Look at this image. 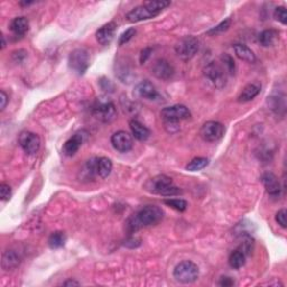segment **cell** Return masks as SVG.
I'll return each instance as SVG.
<instances>
[{
    "mask_svg": "<svg viewBox=\"0 0 287 287\" xmlns=\"http://www.w3.org/2000/svg\"><path fill=\"white\" fill-rule=\"evenodd\" d=\"M163 215L164 212L157 205H146L128 220V230L130 232H136L143 227L157 224L163 219Z\"/></svg>",
    "mask_w": 287,
    "mask_h": 287,
    "instance_id": "6da1fadb",
    "label": "cell"
},
{
    "mask_svg": "<svg viewBox=\"0 0 287 287\" xmlns=\"http://www.w3.org/2000/svg\"><path fill=\"white\" fill-rule=\"evenodd\" d=\"M145 189L150 193L162 196L180 195L182 191L174 184L173 180L166 175H157L147 181Z\"/></svg>",
    "mask_w": 287,
    "mask_h": 287,
    "instance_id": "7a4b0ae2",
    "label": "cell"
},
{
    "mask_svg": "<svg viewBox=\"0 0 287 287\" xmlns=\"http://www.w3.org/2000/svg\"><path fill=\"white\" fill-rule=\"evenodd\" d=\"M174 278L182 284H191L197 281L200 275L199 267L191 261L181 262L173 271Z\"/></svg>",
    "mask_w": 287,
    "mask_h": 287,
    "instance_id": "3957f363",
    "label": "cell"
},
{
    "mask_svg": "<svg viewBox=\"0 0 287 287\" xmlns=\"http://www.w3.org/2000/svg\"><path fill=\"white\" fill-rule=\"evenodd\" d=\"M92 114L102 122H111L116 118V107L108 98H98L92 106Z\"/></svg>",
    "mask_w": 287,
    "mask_h": 287,
    "instance_id": "277c9868",
    "label": "cell"
},
{
    "mask_svg": "<svg viewBox=\"0 0 287 287\" xmlns=\"http://www.w3.org/2000/svg\"><path fill=\"white\" fill-rule=\"evenodd\" d=\"M200 41L195 36H185L175 45V52L182 61H190L199 52Z\"/></svg>",
    "mask_w": 287,
    "mask_h": 287,
    "instance_id": "5b68a950",
    "label": "cell"
},
{
    "mask_svg": "<svg viewBox=\"0 0 287 287\" xmlns=\"http://www.w3.org/2000/svg\"><path fill=\"white\" fill-rule=\"evenodd\" d=\"M90 65V55L87 49H74L69 56V68L77 75H83Z\"/></svg>",
    "mask_w": 287,
    "mask_h": 287,
    "instance_id": "8992f818",
    "label": "cell"
},
{
    "mask_svg": "<svg viewBox=\"0 0 287 287\" xmlns=\"http://www.w3.org/2000/svg\"><path fill=\"white\" fill-rule=\"evenodd\" d=\"M204 75L215 88L222 89L227 83V70L216 62H211L204 68Z\"/></svg>",
    "mask_w": 287,
    "mask_h": 287,
    "instance_id": "52a82bcc",
    "label": "cell"
},
{
    "mask_svg": "<svg viewBox=\"0 0 287 287\" xmlns=\"http://www.w3.org/2000/svg\"><path fill=\"white\" fill-rule=\"evenodd\" d=\"M161 117L164 122L178 123L181 120H186L191 117V111L183 104H174V106L164 108L161 111Z\"/></svg>",
    "mask_w": 287,
    "mask_h": 287,
    "instance_id": "ba28073f",
    "label": "cell"
},
{
    "mask_svg": "<svg viewBox=\"0 0 287 287\" xmlns=\"http://www.w3.org/2000/svg\"><path fill=\"white\" fill-rule=\"evenodd\" d=\"M200 135L203 141L215 143L220 141L224 135V126L218 121L205 122L200 130Z\"/></svg>",
    "mask_w": 287,
    "mask_h": 287,
    "instance_id": "9c48e42d",
    "label": "cell"
},
{
    "mask_svg": "<svg viewBox=\"0 0 287 287\" xmlns=\"http://www.w3.org/2000/svg\"><path fill=\"white\" fill-rule=\"evenodd\" d=\"M19 145L27 155H35L41 148V139L32 131H23L18 138Z\"/></svg>",
    "mask_w": 287,
    "mask_h": 287,
    "instance_id": "30bf717a",
    "label": "cell"
},
{
    "mask_svg": "<svg viewBox=\"0 0 287 287\" xmlns=\"http://www.w3.org/2000/svg\"><path fill=\"white\" fill-rule=\"evenodd\" d=\"M111 145L119 153H128L133 148L134 142L127 131L119 130L111 136Z\"/></svg>",
    "mask_w": 287,
    "mask_h": 287,
    "instance_id": "8fae6325",
    "label": "cell"
},
{
    "mask_svg": "<svg viewBox=\"0 0 287 287\" xmlns=\"http://www.w3.org/2000/svg\"><path fill=\"white\" fill-rule=\"evenodd\" d=\"M134 95L135 96H137V98L150 100V101H154V100H157L160 98V93H158L156 87L147 80L142 81L141 83L136 85Z\"/></svg>",
    "mask_w": 287,
    "mask_h": 287,
    "instance_id": "7c38bea8",
    "label": "cell"
},
{
    "mask_svg": "<svg viewBox=\"0 0 287 287\" xmlns=\"http://www.w3.org/2000/svg\"><path fill=\"white\" fill-rule=\"evenodd\" d=\"M262 182L265 186L267 193L271 199L277 200L282 194V186L279 183L278 178L273 173H265L262 176Z\"/></svg>",
    "mask_w": 287,
    "mask_h": 287,
    "instance_id": "4fadbf2b",
    "label": "cell"
},
{
    "mask_svg": "<svg viewBox=\"0 0 287 287\" xmlns=\"http://www.w3.org/2000/svg\"><path fill=\"white\" fill-rule=\"evenodd\" d=\"M153 74L157 77V79L163 81H168L173 77L175 70H174L173 65L166 60H157L155 62L152 69Z\"/></svg>",
    "mask_w": 287,
    "mask_h": 287,
    "instance_id": "5bb4252c",
    "label": "cell"
},
{
    "mask_svg": "<svg viewBox=\"0 0 287 287\" xmlns=\"http://www.w3.org/2000/svg\"><path fill=\"white\" fill-rule=\"evenodd\" d=\"M156 16H158V14L148 8L145 3H143L142 6H138L136 7V8L131 9L129 13L126 15V18L129 23H138L142 21H147V19H152Z\"/></svg>",
    "mask_w": 287,
    "mask_h": 287,
    "instance_id": "9a60e30c",
    "label": "cell"
},
{
    "mask_svg": "<svg viewBox=\"0 0 287 287\" xmlns=\"http://www.w3.org/2000/svg\"><path fill=\"white\" fill-rule=\"evenodd\" d=\"M116 29H117V24L115 22H110L108 24L103 25L101 28H99L96 33V41L103 46L109 45L115 37Z\"/></svg>",
    "mask_w": 287,
    "mask_h": 287,
    "instance_id": "2e32d148",
    "label": "cell"
},
{
    "mask_svg": "<svg viewBox=\"0 0 287 287\" xmlns=\"http://www.w3.org/2000/svg\"><path fill=\"white\" fill-rule=\"evenodd\" d=\"M84 139L85 136L83 135V131H79V133L74 134L71 138L65 142L63 146V153L67 156H73L80 149V147L82 146Z\"/></svg>",
    "mask_w": 287,
    "mask_h": 287,
    "instance_id": "e0dca14e",
    "label": "cell"
},
{
    "mask_svg": "<svg viewBox=\"0 0 287 287\" xmlns=\"http://www.w3.org/2000/svg\"><path fill=\"white\" fill-rule=\"evenodd\" d=\"M129 127L131 134H133V136L137 139V141L145 142L149 138L150 130L146 126H144L142 122H139L138 120H130Z\"/></svg>",
    "mask_w": 287,
    "mask_h": 287,
    "instance_id": "ac0fdd59",
    "label": "cell"
},
{
    "mask_svg": "<svg viewBox=\"0 0 287 287\" xmlns=\"http://www.w3.org/2000/svg\"><path fill=\"white\" fill-rule=\"evenodd\" d=\"M19 263H21V258L14 250H7L2 254L1 266L5 270L9 271L17 268Z\"/></svg>",
    "mask_w": 287,
    "mask_h": 287,
    "instance_id": "d6986e66",
    "label": "cell"
},
{
    "mask_svg": "<svg viewBox=\"0 0 287 287\" xmlns=\"http://www.w3.org/2000/svg\"><path fill=\"white\" fill-rule=\"evenodd\" d=\"M234 52L239 60L245 61L247 63H255L256 62V56L254 52L245 44H235Z\"/></svg>",
    "mask_w": 287,
    "mask_h": 287,
    "instance_id": "ffe728a7",
    "label": "cell"
},
{
    "mask_svg": "<svg viewBox=\"0 0 287 287\" xmlns=\"http://www.w3.org/2000/svg\"><path fill=\"white\" fill-rule=\"evenodd\" d=\"M259 92H261V87H259L258 84H255V83L248 84L242 89L241 93H240V96H238V101L241 103L249 102L259 95Z\"/></svg>",
    "mask_w": 287,
    "mask_h": 287,
    "instance_id": "44dd1931",
    "label": "cell"
},
{
    "mask_svg": "<svg viewBox=\"0 0 287 287\" xmlns=\"http://www.w3.org/2000/svg\"><path fill=\"white\" fill-rule=\"evenodd\" d=\"M29 23L26 17H16L10 23V30L16 36H24L28 32Z\"/></svg>",
    "mask_w": 287,
    "mask_h": 287,
    "instance_id": "7402d4cb",
    "label": "cell"
},
{
    "mask_svg": "<svg viewBox=\"0 0 287 287\" xmlns=\"http://www.w3.org/2000/svg\"><path fill=\"white\" fill-rule=\"evenodd\" d=\"M246 257L247 256L243 251L240 249H236L229 256V265L234 269H240L241 267L245 266Z\"/></svg>",
    "mask_w": 287,
    "mask_h": 287,
    "instance_id": "603a6c76",
    "label": "cell"
},
{
    "mask_svg": "<svg viewBox=\"0 0 287 287\" xmlns=\"http://www.w3.org/2000/svg\"><path fill=\"white\" fill-rule=\"evenodd\" d=\"M112 162L108 157H99L96 163V173L101 178H107L111 174Z\"/></svg>",
    "mask_w": 287,
    "mask_h": 287,
    "instance_id": "cb8c5ba5",
    "label": "cell"
},
{
    "mask_svg": "<svg viewBox=\"0 0 287 287\" xmlns=\"http://www.w3.org/2000/svg\"><path fill=\"white\" fill-rule=\"evenodd\" d=\"M278 37V33L276 30L274 29H266L259 34V37H258V41L261 43L262 46H271L274 44L275 42H276Z\"/></svg>",
    "mask_w": 287,
    "mask_h": 287,
    "instance_id": "d4e9b609",
    "label": "cell"
},
{
    "mask_svg": "<svg viewBox=\"0 0 287 287\" xmlns=\"http://www.w3.org/2000/svg\"><path fill=\"white\" fill-rule=\"evenodd\" d=\"M67 241V236L62 231H55L49 236L48 238V246L52 249H60V248L65 245Z\"/></svg>",
    "mask_w": 287,
    "mask_h": 287,
    "instance_id": "484cf974",
    "label": "cell"
},
{
    "mask_svg": "<svg viewBox=\"0 0 287 287\" xmlns=\"http://www.w3.org/2000/svg\"><path fill=\"white\" fill-rule=\"evenodd\" d=\"M209 164V160L205 157H195L186 165V170L189 172H199V170L205 168Z\"/></svg>",
    "mask_w": 287,
    "mask_h": 287,
    "instance_id": "4316f807",
    "label": "cell"
},
{
    "mask_svg": "<svg viewBox=\"0 0 287 287\" xmlns=\"http://www.w3.org/2000/svg\"><path fill=\"white\" fill-rule=\"evenodd\" d=\"M144 3L158 15H160L163 10L167 8L168 6H170V1H166V0H154V1H146Z\"/></svg>",
    "mask_w": 287,
    "mask_h": 287,
    "instance_id": "83f0119b",
    "label": "cell"
},
{
    "mask_svg": "<svg viewBox=\"0 0 287 287\" xmlns=\"http://www.w3.org/2000/svg\"><path fill=\"white\" fill-rule=\"evenodd\" d=\"M166 205H168V207L175 209V210L180 211V212H183L186 210V208H188V203H186V201L182 200V199H165L163 201Z\"/></svg>",
    "mask_w": 287,
    "mask_h": 287,
    "instance_id": "f1b7e54d",
    "label": "cell"
},
{
    "mask_svg": "<svg viewBox=\"0 0 287 287\" xmlns=\"http://www.w3.org/2000/svg\"><path fill=\"white\" fill-rule=\"evenodd\" d=\"M231 25V19L230 18H227L226 21L221 22L219 25H216L215 27H213L212 29L209 30V32L207 33L208 35H211V36H215V35H218V34H221L223 32H226V30L229 29V27H230Z\"/></svg>",
    "mask_w": 287,
    "mask_h": 287,
    "instance_id": "f546056e",
    "label": "cell"
},
{
    "mask_svg": "<svg viewBox=\"0 0 287 287\" xmlns=\"http://www.w3.org/2000/svg\"><path fill=\"white\" fill-rule=\"evenodd\" d=\"M274 17L276 18V21L282 23L283 25L287 24V13L285 7H277L274 11Z\"/></svg>",
    "mask_w": 287,
    "mask_h": 287,
    "instance_id": "4dcf8cb0",
    "label": "cell"
},
{
    "mask_svg": "<svg viewBox=\"0 0 287 287\" xmlns=\"http://www.w3.org/2000/svg\"><path fill=\"white\" fill-rule=\"evenodd\" d=\"M136 34V29L135 28H129L127 29L126 32H123L121 35L119 36V40H118V44L121 46L123 44H126V43L129 42L131 38L135 36Z\"/></svg>",
    "mask_w": 287,
    "mask_h": 287,
    "instance_id": "1f68e13d",
    "label": "cell"
},
{
    "mask_svg": "<svg viewBox=\"0 0 287 287\" xmlns=\"http://www.w3.org/2000/svg\"><path fill=\"white\" fill-rule=\"evenodd\" d=\"M221 60H222V63H223V67L224 69L227 70V72L230 73V74H232V73H235V62L234 60L231 59L230 56L227 55V54H224V55L221 57Z\"/></svg>",
    "mask_w": 287,
    "mask_h": 287,
    "instance_id": "d6a6232c",
    "label": "cell"
},
{
    "mask_svg": "<svg viewBox=\"0 0 287 287\" xmlns=\"http://www.w3.org/2000/svg\"><path fill=\"white\" fill-rule=\"evenodd\" d=\"M286 210L285 209H282V210H279L276 213V216H275V219H276V222L281 226L283 229H285L287 227V222H286Z\"/></svg>",
    "mask_w": 287,
    "mask_h": 287,
    "instance_id": "836d02e7",
    "label": "cell"
},
{
    "mask_svg": "<svg viewBox=\"0 0 287 287\" xmlns=\"http://www.w3.org/2000/svg\"><path fill=\"white\" fill-rule=\"evenodd\" d=\"M11 196V189L9 185L2 183L0 185V197L2 201H8Z\"/></svg>",
    "mask_w": 287,
    "mask_h": 287,
    "instance_id": "e575fe53",
    "label": "cell"
},
{
    "mask_svg": "<svg viewBox=\"0 0 287 287\" xmlns=\"http://www.w3.org/2000/svg\"><path fill=\"white\" fill-rule=\"evenodd\" d=\"M7 103H8V96H7L6 92L2 90L0 92V109H1V111L5 109Z\"/></svg>",
    "mask_w": 287,
    "mask_h": 287,
    "instance_id": "d590c367",
    "label": "cell"
},
{
    "mask_svg": "<svg viewBox=\"0 0 287 287\" xmlns=\"http://www.w3.org/2000/svg\"><path fill=\"white\" fill-rule=\"evenodd\" d=\"M150 53H152V48H150L143 49L142 53H141V63L142 64H144L147 60H148V57L150 56Z\"/></svg>",
    "mask_w": 287,
    "mask_h": 287,
    "instance_id": "8d00e7d4",
    "label": "cell"
},
{
    "mask_svg": "<svg viewBox=\"0 0 287 287\" xmlns=\"http://www.w3.org/2000/svg\"><path fill=\"white\" fill-rule=\"evenodd\" d=\"M220 286H231L234 285V281L230 277H221V281L219 282Z\"/></svg>",
    "mask_w": 287,
    "mask_h": 287,
    "instance_id": "74e56055",
    "label": "cell"
},
{
    "mask_svg": "<svg viewBox=\"0 0 287 287\" xmlns=\"http://www.w3.org/2000/svg\"><path fill=\"white\" fill-rule=\"evenodd\" d=\"M63 285L64 286H79L80 283L76 281H72V279H69V281L63 283Z\"/></svg>",
    "mask_w": 287,
    "mask_h": 287,
    "instance_id": "f35d334b",
    "label": "cell"
},
{
    "mask_svg": "<svg viewBox=\"0 0 287 287\" xmlns=\"http://www.w3.org/2000/svg\"><path fill=\"white\" fill-rule=\"evenodd\" d=\"M1 40H2V45H1V49H3L5 48V46H6V42H5V37H1Z\"/></svg>",
    "mask_w": 287,
    "mask_h": 287,
    "instance_id": "ab89813d",
    "label": "cell"
}]
</instances>
